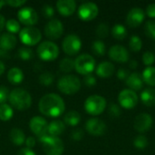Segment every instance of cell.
Instances as JSON below:
<instances>
[{
	"label": "cell",
	"instance_id": "f1b7e54d",
	"mask_svg": "<svg viewBox=\"0 0 155 155\" xmlns=\"http://www.w3.org/2000/svg\"><path fill=\"white\" fill-rule=\"evenodd\" d=\"M127 29L121 24H116L112 28V35L117 40H124L127 36Z\"/></svg>",
	"mask_w": 155,
	"mask_h": 155
},
{
	"label": "cell",
	"instance_id": "74e56055",
	"mask_svg": "<svg viewBox=\"0 0 155 155\" xmlns=\"http://www.w3.org/2000/svg\"><path fill=\"white\" fill-rule=\"evenodd\" d=\"M144 31L147 36H149L152 39L155 40V21L154 20H149L146 22L144 25Z\"/></svg>",
	"mask_w": 155,
	"mask_h": 155
},
{
	"label": "cell",
	"instance_id": "d6986e66",
	"mask_svg": "<svg viewBox=\"0 0 155 155\" xmlns=\"http://www.w3.org/2000/svg\"><path fill=\"white\" fill-rule=\"evenodd\" d=\"M56 8L63 16H70L76 10V3L74 0H59L56 2Z\"/></svg>",
	"mask_w": 155,
	"mask_h": 155
},
{
	"label": "cell",
	"instance_id": "4fadbf2b",
	"mask_svg": "<svg viewBox=\"0 0 155 155\" xmlns=\"http://www.w3.org/2000/svg\"><path fill=\"white\" fill-rule=\"evenodd\" d=\"M64 34V25L59 19H51L45 26V35L50 40H56Z\"/></svg>",
	"mask_w": 155,
	"mask_h": 155
},
{
	"label": "cell",
	"instance_id": "681fc988",
	"mask_svg": "<svg viewBox=\"0 0 155 155\" xmlns=\"http://www.w3.org/2000/svg\"><path fill=\"white\" fill-rule=\"evenodd\" d=\"M35 143H36V141H35V137H33V136H28V137H26L25 142V145H26V148H29V149H32L33 147H35Z\"/></svg>",
	"mask_w": 155,
	"mask_h": 155
},
{
	"label": "cell",
	"instance_id": "5bb4252c",
	"mask_svg": "<svg viewBox=\"0 0 155 155\" xmlns=\"http://www.w3.org/2000/svg\"><path fill=\"white\" fill-rule=\"evenodd\" d=\"M48 124L42 116H34L29 122V128L31 132L39 138L47 134Z\"/></svg>",
	"mask_w": 155,
	"mask_h": 155
},
{
	"label": "cell",
	"instance_id": "3957f363",
	"mask_svg": "<svg viewBox=\"0 0 155 155\" xmlns=\"http://www.w3.org/2000/svg\"><path fill=\"white\" fill-rule=\"evenodd\" d=\"M39 141L46 155H62L64 152V142L58 137L46 134L39 138Z\"/></svg>",
	"mask_w": 155,
	"mask_h": 155
},
{
	"label": "cell",
	"instance_id": "f907efd6",
	"mask_svg": "<svg viewBox=\"0 0 155 155\" xmlns=\"http://www.w3.org/2000/svg\"><path fill=\"white\" fill-rule=\"evenodd\" d=\"M16 155H36L35 153V152L32 149L29 148H22L18 151L17 154Z\"/></svg>",
	"mask_w": 155,
	"mask_h": 155
},
{
	"label": "cell",
	"instance_id": "7402d4cb",
	"mask_svg": "<svg viewBox=\"0 0 155 155\" xmlns=\"http://www.w3.org/2000/svg\"><path fill=\"white\" fill-rule=\"evenodd\" d=\"M143 80L142 77V74L134 72L129 74L128 78L126 79V84L130 87L133 91H138L141 90L143 87Z\"/></svg>",
	"mask_w": 155,
	"mask_h": 155
},
{
	"label": "cell",
	"instance_id": "6da1fadb",
	"mask_svg": "<svg viewBox=\"0 0 155 155\" xmlns=\"http://www.w3.org/2000/svg\"><path fill=\"white\" fill-rule=\"evenodd\" d=\"M38 108L42 114L56 118L64 114L65 110V104L60 95L51 93L42 96L38 104Z\"/></svg>",
	"mask_w": 155,
	"mask_h": 155
},
{
	"label": "cell",
	"instance_id": "e0dca14e",
	"mask_svg": "<svg viewBox=\"0 0 155 155\" xmlns=\"http://www.w3.org/2000/svg\"><path fill=\"white\" fill-rule=\"evenodd\" d=\"M108 54L111 60L118 63H126L129 60V56H130L127 49L120 45H113L109 49Z\"/></svg>",
	"mask_w": 155,
	"mask_h": 155
},
{
	"label": "cell",
	"instance_id": "8d00e7d4",
	"mask_svg": "<svg viewBox=\"0 0 155 155\" xmlns=\"http://www.w3.org/2000/svg\"><path fill=\"white\" fill-rule=\"evenodd\" d=\"M149 144V141L144 135H139L134 140V145L137 149H145Z\"/></svg>",
	"mask_w": 155,
	"mask_h": 155
},
{
	"label": "cell",
	"instance_id": "816d5d0a",
	"mask_svg": "<svg viewBox=\"0 0 155 155\" xmlns=\"http://www.w3.org/2000/svg\"><path fill=\"white\" fill-rule=\"evenodd\" d=\"M5 22H6V20H5V16L0 14V32L5 27Z\"/></svg>",
	"mask_w": 155,
	"mask_h": 155
},
{
	"label": "cell",
	"instance_id": "ab89813d",
	"mask_svg": "<svg viewBox=\"0 0 155 155\" xmlns=\"http://www.w3.org/2000/svg\"><path fill=\"white\" fill-rule=\"evenodd\" d=\"M109 114L113 118H118L122 114L121 106L116 104H111L109 106Z\"/></svg>",
	"mask_w": 155,
	"mask_h": 155
},
{
	"label": "cell",
	"instance_id": "ee69618b",
	"mask_svg": "<svg viewBox=\"0 0 155 155\" xmlns=\"http://www.w3.org/2000/svg\"><path fill=\"white\" fill-rule=\"evenodd\" d=\"M84 136V131L82 129H76V130H74L72 133H71V138L74 140V141H81Z\"/></svg>",
	"mask_w": 155,
	"mask_h": 155
},
{
	"label": "cell",
	"instance_id": "d6a6232c",
	"mask_svg": "<svg viewBox=\"0 0 155 155\" xmlns=\"http://www.w3.org/2000/svg\"><path fill=\"white\" fill-rule=\"evenodd\" d=\"M129 47H130L131 51H133V52H135V53L139 52L143 47L142 39L136 35H132L130 38V41H129Z\"/></svg>",
	"mask_w": 155,
	"mask_h": 155
},
{
	"label": "cell",
	"instance_id": "b9f144b4",
	"mask_svg": "<svg viewBox=\"0 0 155 155\" xmlns=\"http://www.w3.org/2000/svg\"><path fill=\"white\" fill-rule=\"evenodd\" d=\"M9 90L5 85H0V105L5 104L9 97Z\"/></svg>",
	"mask_w": 155,
	"mask_h": 155
},
{
	"label": "cell",
	"instance_id": "8992f818",
	"mask_svg": "<svg viewBox=\"0 0 155 155\" xmlns=\"http://www.w3.org/2000/svg\"><path fill=\"white\" fill-rule=\"evenodd\" d=\"M37 54L39 58L44 61L49 62L55 60L59 55L58 45L52 41H44L39 44L37 47Z\"/></svg>",
	"mask_w": 155,
	"mask_h": 155
},
{
	"label": "cell",
	"instance_id": "bcb514c9",
	"mask_svg": "<svg viewBox=\"0 0 155 155\" xmlns=\"http://www.w3.org/2000/svg\"><path fill=\"white\" fill-rule=\"evenodd\" d=\"M26 3L25 0H9V1H5V4L10 5L11 7H20L23 5H25Z\"/></svg>",
	"mask_w": 155,
	"mask_h": 155
},
{
	"label": "cell",
	"instance_id": "db71d44e",
	"mask_svg": "<svg viewBox=\"0 0 155 155\" xmlns=\"http://www.w3.org/2000/svg\"><path fill=\"white\" fill-rule=\"evenodd\" d=\"M5 65L2 61H0V75H2L5 73Z\"/></svg>",
	"mask_w": 155,
	"mask_h": 155
},
{
	"label": "cell",
	"instance_id": "ffe728a7",
	"mask_svg": "<svg viewBox=\"0 0 155 155\" xmlns=\"http://www.w3.org/2000/svg\"><path fill=\"white\" fill-rule=\"evenodd\" d=\"M16 37L9 33H5L0 35V48L5 51H11L16 45Z\"/></svg>",
	"mask_w": 155,
	"mask_h": 155
},
{
	"label": "cell",
	"instance_id": "52a82bcc",
	"mask_svg": "<svg viewBox=\"0 0 155 155\" xmlns=\"http://www.w3.org/2000/svg\"><path fill=\"white\" fill-rule=\"evenodd\" d=\"M94 68H95V60L92 55L88 54H80L74 60V69L80 74L83 75L91 74V73H93Z\"/></svg>",
	"mask_w": 155,
	"mask_h": 155
},
{
	"label": "cell",
	"instance_id": "f5cc1de1",
	"mask_svg": "<svg viewBox=\"0 0 155 155\" xmlns=\"http://www.w3.org/2000/svg\"><path fill=\"white\" fill-rule=\"evenodd\" d=\"M0 57H3V58H7V57H10L9 54L7 51H5L3 49L0 48Z\"/></svg>",
	"mask_w": 155,
	"mask_h": 155
},
{
	"label": "cell",
	"instance_id": "9f6ffc18",
	"mask_svg": "<svg viewBox=\"0 0 155 155\" xmlns=\"http://www.w3.org/2000/svg\"><path fill=\"white\" fill-rule=\"evenodd\" d=\"M5 5H6L5 4V1H3V0H0V9Z\"/></svg>",
	"mask_w": 155,
	"mask_h": 155
},
{
	"label": "cell",
	"instance_id": "30bf717a",
	"mask_svg": "<svg viewBox=\"0 0 155 155\" xmlns=\"http://www.w3.org/2000/svg\"><path fill=\"white\" fill-rule=\"evenodd\" d=\"M138 101L139 98L137 94L131 89H124L118 95V102L121 108L127 110H131L135 107L138 104Z\"/></svg>",
	"mask_w": 155,
	"mask_h": 155
},
{
	"label": "cell",
	"instance_id": "2e32d148",
	"mask_svg": "<svg viewBox=\"0 0 155 155\" xmlns=\"http://www.w3.org/2000/svg\"><path fill=\"white\" fill-rule=\"evenodd\" d=\"M153 118L151 116V114H146V113H143L138 114L134 121V129L141 134L146 133L148 132L152 126H153Z\"/></svg>",
	"mask_w": 155,
	"mask_h": 155
},
{
	"label": "cell",
	"instance_id": "7a4b0ae2",
	"mask_svg": "<svg viewBox=\"0 0 155 155\" xmlns=\"http://www.w3.org/2000/svg\"><path fill=\"white\" fill-rule=\"evenodd\" d=\"M8 101L11 107L18 111H25L32 105L31 94L22 88L13 89L9 94Z\"/></svg>",
	"mask_w": 155,
	"mask_h": 155
},
{
	"label": "cell",
	"instance_id": "ba28073f",
	"mask_svg": "<svg viewBox=\"0 0 155 155\" xmlns=\"http://www.w3.org/2000/svg\"><path fill=\"white\" fill-rule=\"evenodd\" d=\"M19 38L21 42L28 46L37 45L42 39L41 31L34 26H25L19 32Z\"/></svg>",
	"mask_w": 155,
	"mask_h": 155
},
{
	"label": "cell",
	"instance_id": "c3c4849f",
	"mask_svg": "<svg viewBox=\"0 0 155 155\" xmlns=\"http://www.w3.org/2000/svg\"><path fill=\"white\" fill-rule=\"evenodd\" d=\"M146 15L151 17V18H155V3L150 4L146 7Z\"/></svg>",
	"mask_w": 155,
	"mask_h": 155
},
{
	"label": "cell",
	"instance_id": "603a6c76",
	"mask_svg": "<svg viewBox=\"0 0 155 155\" xmlns=\"http://www.w3.org/2000/svg\"><path fill=\"white\" fill-rule=\"evenodd\" d=\"M65 130V124L61 120H54L50 124H48L47 127V134L54 137H58L61 135Z\"/></svg>",
	"mask_w": 155,
	"mask_h": 155
},
{
	"label": "cell",
	"instance_id": "4dcf8cb0",
	"mask_svg": "<svg viewBox=\"0 0 155 155\" xmlns=\"http://www.w3.org/2000/svg\"><path fill=\"white\" fill-rule=\"evenodd\" d=\"M59 68L63 73H70L74 69V60L70 57L63 58L59 63Z\"/></svg>",
	"mask_w": 155,
	"mask_h": 155
},
{
	"label": "cell",
	"instance_id": "60d3db41",
	"mask_svg": "<svg viewBox=\"0 0 155 155\" xmlns=\"http://www.w3.org/2000/svg\"><path fill=\"white\" fill-rule=\"evenodd\" d=\"M143 64L145 65H147V67L151 66L152 64H153L155 62V55L153 52H145L143 54Z\"/></svg>",
	"mask_w": 155,
	"mask_h": 155
},
{
	"label": "cell",
	"instance_id": "484cf974",
	"mask_svg": "<svg viewBox=\"0 0 155 155\" xmlns=\"http://www.w3.org/2000/svg\"><path fill=\"white\" fill-rule=\"evenodd\" d=\"M9 138L11 142L16 146H21L23 143H25L26 139L25 133L19 128H13L9 134Z\"/></svg>",
	"mask_w": 155,
	"mask_h": 155
},
{
	"label": "cell",
	"instance_id": "7c38bea8",
	"mask_svg": "<svg viewBox=\"0 0 155 155\" xmlns=\"http://www.w3.org/2000/svg\"><path fill=\"white\" fill-rule=\"evenodd\" d=\"M17 17L19 23L26 26H33L38 21V15L31 6H24L20 8L17 13Z\"/></svg>",
	"mask_w": 155,
	"mask_h": 155
},
{
	"label": "cell",
	"instance_id": "f35d334b",
	"mask_svg": "<svg viewBox=\"0 0 155 155\" xmlns=\"http://www.w3.org/2000/svg\"><path fill=\"white\" fill-rule=\"evenodd\" d=\"M109 29L110 28H109L108 25H106L104 23L100 24L97 26V28H96V35H97V36L100 37V38L107 37L108 35H109Z\"/></svg>",
	"mask_w": 155,
	"mask_h": 155
},
{
	"label": "cell",
	"instance_id": "9a60e30c",
	"mask_svg": "<svg viewBox=\"0 0 155 155\" xmlns=\"http://www.w3.org/2000/svg\"><path fill=\"white\" fill-rule=\"evenodd\" d=\"M85 130L94 136L104 135L107 131V126L104 121L98 118H91L85 124Z\"/></svg>",
	"mask_w": 155,
	"mask_h": 155
},
{
	"label": "cell",
	"instance_id": "ac0fdd59",
	"mask_svg": "<svg viewBox=\"0 0 155 155\" xmlns=\"http://www.w3.org/2000/svg\"><path fill=\"white\" fill-rule=\"evenodd\" d=\"M144 18V11L140 7H134L127 14L126 23L130 27H137L143 22Z\"/></svg>",
	"mask_w": 155,
	"mask_h": 155
},
{
	"label": "cell",
	"instance_id": "1f68e13d",
	"mask_svg": "<svg viewBox=\"0 0 155 155\" xmlns=\"http://www.w3.org/2000/svg\"><path fill=\"white\" fill-rule=\"evenodd\" d=\"M5 28L9 32V34H12L13 35V34H16V33H19L20 32L21 25H20L19 21L11 18V19H8L5 22Z\"/></svg>",
	"mask_w": 155,
	"mask_h": 155
},
{
	"label": "cell",
	"instance_id": "9c48e42d",
	"mask_svg": "<svg viewBox=\"0 0 155 155\" xmlns=\"http://www.w3.org/2000/svg\"><path fill=\"white\" fill-rule=\"evenodd\" d=\"M62 48L64 54L71 56L75 55L82 48V41L77 35L70 34L64 38L62 43Z\"/></svg>",
	"mask_w": 155,
	"mask_h": 155
},
{
	"label": "cell",
	"instance_id": "d590c367",
	"mask_svg": "<svg viewBox=\"0 0 155 155\" xmlns=\"http://www.w3.org/2000/svg\"><path fill=\"white\" fill-rule=\"evenodd\" d=\"M18 56L24 61H28L33 58L34 53L33 50L29 47H21L18 50Z\"/></svg>",
	"mask_w": 155,
	"mask_h": 155
},
{
	"label": "cell",
	"instance_id": "836d02e7",
	"mask_svg": "<svg viewBox=\"0 0 155 155\" xmlns=\"http://www.w3.org/2000/svg\"><path fill=\"white\" fill-rule=\"evenodd\" d=\"M54 76L51 72L45 71L44 73H42L39 76V83L42 85H45V86H49L50 84H52L54 83Z\"/></svg>",
	"mask_w": 155,
	"mask_h": 155
},
{
	"label": "cell",
	"instance_id": "f6af8a7d",
	"mask_svg": "<svg viewBox=\"0 0 155 155\" xmlns=\"http://www.w3.org/2000/svg\"><path fill=\"white\" fill-rule=\"evenodd\" d=\"M84 83L85 85L89 86V87H92L94 85L96 84V79L94 75L92 74H88V75H85L84 79Z\"/></svg>",
	"mask_w": 155,
	"mask_h": 155
},
{
	"label": "cell",
	"instance_id": "8fae6325",
	"mask_svg": "<svg viewBox=\"0 0 155 155\" xmlns=\"http://www.w3.org/2000/svg\"><path fill=\"white\" fill-rule=\"evenodd\" d=\"M99 14V8L93 2H85L78 7V16L83 21H92Z\"/></svg>",
	"mask_w": 155,
	"mask_h": 155
},
{
	"label": "cell",
	"instance_id": "5b68a950",
	"mask_svg": "<svg viewBox=\"0 0 155 155\" xmlns=\"http://www.w3.org/2000/svg\"><path fill=\"white\" fill-rule=\"evenodd\" d=\"M106 104H107L104 97L98 94H94L87 97L84 106L87 114L93 116H96L104 113L106 108Z\"/></svg>",
	"mask_w": 155,
	"mask_h": 155
},
{
	"label": "cell",
	"instance_id": "44dd1931",
	"mask_svg": "<svg viewBox=\"0 0 155 155\" xmlns=\"http://www.w3.org/2000/svg\"><path fill=\"white\" fill-rule=\"evenodd\" d=\"M96 74L101 78H108L111 77L114 73V64L104 61L100 63L96 67Z\"/></svg>",
	"mask_w": 155,
	"mask_h": 155
},
{
	"label": "cell",
	"instance_id": "7dc6e473",
	"mask_svg": "<svg viewBox=\"0 0 155 155\" xmlns=\"http://www.w3.org/2000/svg\"><path fill=\"white\" fill-rule=\"evenodd\" d=\"M129 71L126 70V69H124V68H121L117 71V77L120 79V80H126L129 76Z\"/></svg>",
	"mask_w": 155,
	"mask_h": 155
},
{
	"label": "cell",
	"instance_id": "cb8c5ba5",
	"mask_svg": "<svg viewBox=\"0 0 155 155\" xmlns=\"http://www.w3.org/2000/svg\"><path fill=\"white\" fill-rule=\"evenodd\" d=\"M7 80L12 84H19L24 80V73L18 67L11 68L7 73Z\"/></svg>",
	"mask_w": 155,
	"mask_h": 155
},
{
	"label": "cell",
	"instance_id": "4316f807",
	"mask_svg": "<svg viewBox=\"0 0 155 155\" xmlns=\"http://www.w3.org/2000/svg\"><path fill=\"white\" fill-rule=\"evenodd\" d=\"M81 121V114L76 111H69L64 116V123L69 126H76Z\"/></svg>",
	"mask_w": 155,
	"mask_h": 155
},
{
	"label": "cell",
	"instance_id": "277c9868",
	"mask_svg": "<svg viewBox=\"0 0 155 155\" xmlns=\"http://www.w3.org/2000/svg\"><path fill=\"white\" fill-rule=\"evenodd\" d=\"M58 90L67 95L76 94L81 89L80 79L74 74H66L62 76L57 83Z\"/></svg>",
	"mask_w": 155,
	"mask_h": 155
},
{
	"label": "cell",
	"instance_id": "f546056e",
	"mask_svg": "<svg viewBox=\"0 0 155 155\" xmlns=\"http://www.w3.org/2000/svg\"><path fill=\"white\" fill-rule=\"evenodd\" d=\"M14 115V110L11 105L4 104L0 105V120L3 122L9 121Z\"/></svg>",
	"mask_w": 155,
	"mask_h": 155
},
{
	"label": "cell",
	"instance_id": "11a10c76",
	"mask_svg": "<svg viewBox=\"0 0 155 155\" xmlns=\"http://www.w3.org/2000/svg\"><path fill=\"white\" fill-rule=\"evenodd\" d=\"M130 64V67L131 68H136L137 65H138V63L135 60H132V61H130V64Z\"/></svg>",
	"mask_w": 155,
	"mask_h": 155
},
{
	"label": "cell",
	"instance_id": "7bdbcfd3",
	"mask_svg": "<svg viewBox=\"0 0 155 155\" xmlns=\"http://www.w3.org/2000/svg\"><path fill=\"white\" fill-rule=\"evenodd\" d=\"M42 13H43V15L45 17L51 18L54 15V7L51 5L46 4V5H43V7H42Z\"/></svg>",
	"mask_w": 155,
	"mask_h": 155
},
{
	"label": "cell",
	"instance_id": "d4e9b609",
	"mask_svg": "<svg viewBox=\"0 0 155 155\" xmlns=\"http://www.w3.org/2000/svg\"><path fill=\"white\" fill-rule=\"evenodd\" d=\"M141 100L146 106H155V89L154 88H145L141 94Z\"/></svg>",
	"mask_w": 155,
	"mask_h": 155
},
{
	"label": "cell",
	"instance_id": "83f0119b",
	"mask_svg": "<svg viewBox=\"0 0 155 155\" xmlns=\"http://www.w3.org/2000/svg\"><path fill=\"white\" fill-rule=\"evenodd\" d=\"M142 77L143 82L146 83L148 85L155 86V67H146L142 74Z\"/></svg>",
	"mask_w": 155,
	"mask_h": 155
},
{
	"label": "cell",
	"instance_id": "e575fe53",
	"mask_svg": "<svg viewBox=\"0 0 155 155\" xmlns=\"http://www.w3.org/2000/svg\"><path fill=\"white\" fill-rule=\"evenodd\" d=\"M92 50L96 55H104L106 51V46L103 41L96 40L92 45Z\"/></svg>",
	"mask_w": 155,
	"mask_h": 155
}]
</instances>
